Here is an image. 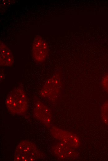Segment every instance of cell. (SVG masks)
Instances as JSON below:
<instances>
[{
    "mask_svg": "<svg viewBox=\"0 0 108 161\" xmlns=\"http://www.w3.org/2000/svg\"><path fill=\"white\" fill-rule=\"evenodd\" d=\"M48 48L47 42L39 35L34 38L32 47V52L34 60L37 62H42L46 59L48 54Z\"/></svg>",
    "mask_w": 108,
    "mask_h": 161,
    "instance_id": "5b68a950",
    "label": "cell"
},
{
    "mask_svg": "<svg viewBox=\"0 0 108 161\" xmlns=\"http://www.w3.org/2000/svg\"><path fill=\"white\" fill-rule=\"evenodd\" d=\"M62 76L61 73L55 72L45 81L40 94L42 97L53 98L60 93L63 85Z\"/></svg>",
    "mask_w": 108,
    "mask_h": 161,
    "instance_id": "3957f363",
    "label": "cell"
},
{
    "mask_svg": "<svg viewBox=\"0 0 108 161\" xmlns=\"http://www.w3.org/2000/svg\"><path fill=\"white\" fill-rule=\"evenodd\" d=\"M101 83L103 89L108 93V73L102 76Z\"/></svg>",
    "mask_w": 108,
    "mask_h": 161,
    "instance_id": "30bf717a",
    "label": "cell"
},
{
    "mask_svg": "<svg viewBox=\"0 0 108 161\" xmlns=\"http://www.w3.org/2000/svg\"><path fill=\"white\" fill-rule=\"evenodd\" d=\"M7 109L11 113L23 115L28 107L27 98L21 84L9 92L6 100Z\"/></svg>",
    "mask_w": 108,
    "mask_h": 161,
    "instance_id": "6da1fadb",
    "label": "cell"
},
{
    "mask_svg": "<svg viewBox=\"0 0 108 161\" xmlns=\"http://www.w3.org/2000/svg\"><path fill=\"white\" fill-rule=\"evenodd\" d=\"M34 115L38 119L47 126L49 127L52 114L49 108L39 100L34 102Z\"/></svg>",
    "mask_w": 108,
    "mask_h": 161,
    "instance_id": "8992f818",
    "label": "cell"
},
{
    "mask_svg": "<svg viewBox=\"0 0 108 161\" xmlns=\"http://www.w3.org/2000/svg\"><path fill=\"white\" fill-rule=\"evenodd\" d=\"M43 155L33 143L24 141L21 142L15 150L14 160L16 161H34L41 158Z\"/></svg>",
    "mask_w": 108,
    "mask_h": 161,
    "instance_id": "7a4b0ae2",
    "label": "cell"
},
{
    "mask_svg": "<svg viewBox=\"0 0 108 161\" xmlns=\"http://www.w3.org/2000/svg\"><path fill=\"white\" fill-rule=\"evenodd\" d=\"M52 150L56 156L61 159H74L78 155L75 149L63 142L53 147Z\"/></svg>",
    "mask_w": 108,
    "mask_h": 161,
    "instance_id": "52a82bcc",
    "label": "cell"
},
{
    "mask_svg": "<svg viewBox=\"0 0 108 161\" xmlns=\"http://www.w3.org/2000/svg\"><path fill=\"white\" fill-rule=\"evenodd\" d=\"M101 116L103 122L108 126V100L105 101L101 106Z\"/></svg>",
    "mask_w": 108,
    "mask_h": 161,
    "instance_id": "9c48e42d",
    "label": "cell"
},
{
    "mask_svg": "<svg viewBox=\"0 0 108 161\" xmlns=\"http://www.w3.org/2000/svg\"><path fill=\"white\" fill-rule=\"evenodd\" d=\"M53 136L72 148L76 149L79 146V139L76 135L56 127L51 129Z\"/></svg>",
    "mask_w": 108,
    "mask_h": 161,
    "instance_id": "277c9868",
    "label": "cell"
},
{
    "mask_svg": "<svg viewBox=\"0 0 108 161\" xmlns=\"http://www.w3.org/2000/svg\"><path fill=\"white\" fill-rule=\"evenodd\" d=\"M0 64L1 65L10 66L14 63V59L11 50L3 43L0 41Z\"/></svg>",
    "mask_w": 108,
    "mask_h": 161,
    "instance_id": "ba28073f",
    "label": "cell"
}]
</instances>
